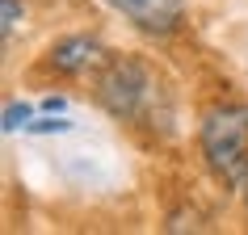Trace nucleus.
I'll list each match as a JSON object with an SVG mask.
<instances>
[{"mask_svg":"<svg viewBox=\"0 0 248 235\" xmlns=\"http://www.w3.org/2000/svg\"><path fill=\"white\" fill-rule=\"evenodd\" d=\"M244 197H248V185H244Z\"/></svg>","mask_w":248,"mask_h":235,"instance_id":"9","label":"nucleus"},{"mask_svg":"<svg viewBox=\"0 0 248 235\" xmlns=\"http://www.w3.org/2000/svg\"><path fill=\"white\" fill-rule=\"evenodd\" d=\"M93 63H101V46L93 38H63L51 46V67L55 72H63V76H80V72H89Z\"/></svg>","mask_w":248,"mask_h":235,"instance_id":"4","label":"nucleus"},{"mask_svg":"<svg viewBox=\"0 0 248 235\" xmlns=\"http://www.w3.org/2000/svg\"><path fill=\"white\" fill-rule=\"evenodd\" d=\"M42 114H63V101H59V97H46V101H42Z\"/></svg>","mask_w":248,"mask_h":235,"instance_id":"8","label":"nucleus"},{"mask_svg":"<svg viewBox=\"0 0 248 235\" xmlns=\"http://www.w3.org/2000/svg\"><path fill=\"white\" fill-rule=\"evenodd\" d=\"M105 4L147 34H172L185 17V0H105Z\"/></svg>","mask_w":248,"mask_h":235,"instance_id":"3","label":"nucleus"},{"mask_svg":"<svg viewBox=\"0 0 248 235\" xmlns=\"http://www.w3.org/2000/svg\"><path fill=\"white\" fill-rule=\"evenodd\" d=\"M30 126V105H9L4 109V131H26Z\"/></svg>","mask_w":248,"mask_h":235,"instance_id":"6","label":"nucleus"},{"mask_svg":"<svg viewBox=\"0 0 248 235\" xmlns=\"http://www.w3.org/2000/svg\"><path fill=\"white\" fill-rule=\"evenodd\" d=\"M198 143L219 181L240 185L248 176V105H215L202 118Z\"/></svg>","mask_w":248,"mask_h":235,"instance_id":"1","label":"nucleus"},{"mask_svg":"<svg viewBox=\"0 0 248 235\" xmlns=\"http://www.w3.org/2000/svg\"><path fill=\"white\" fill-rule=\"evenodd\" d=\"M152 97H156V80H152V72L143 63H135V59L109 63L101 72V80H97V101H101V109L122 118V122L143 118Z\"/></svg>","mask_w":248,"mask_h":235,"instance_id":"2","label":"nucleus"},{"mask_svg":"<svg viewBox=\"0 0 248 235\" xmlns=\"http://www.w3.org/2000/svg\"><path fill=\"white\" fill-rule=\"evenodd\" d=\"M72 122H63V118H42V122H30L26 131L30 134H59V131H67Z\"/></svg>","mask_w":248,"mask_h":235,"instance_id":"7","label":"nucleus"},{"mask_svg":"<svg viewBox=\"0 0 248 235\" xmlns=\"http://www.w3.org/2000/svg\"><path fill=\"white\" fill-rule=\"evenodd\" d=\"M0 17H4V21H0L4 38H13L17 26H21V4H17V0H0Z\"/></svg>","mask_w":248,"mask_h":235,"instance_id":"5","label":"nucleus"}]
</instances>
